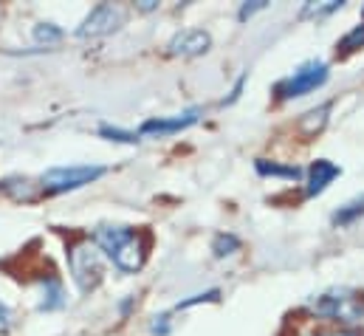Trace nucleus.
Instances as JSON below:
<instances>
[{
  "instance_id": "7",
  "label": "nucleus",
  "mask_w": 364,
  "mask_h": 336,
  "mask_svg": "<svg viewBox=\"0 0 364 336\" xmlns=\"http://www.w3.org/2000/svg\"><path fill=\"white\" fill-rule=\"evenodd\" d=\"M200 107H186L181 113H173V116H156V119H147L141 127H139V139L141 136H176L181 130H189L192 125L200 122Z\"/></svg>"
},
{
  "instance_id": "4",
  "label": "nucleus",
  "mask_w": 364,
  "mask_h": 336,
  "mask_svg": "<svg viewBox=\"0 0 364 336\" xmlns=\"http://www.w3.org/2000/svg\"><path fill=\"white\" fill-rule=\"evenodd\" d=\"M68 268H71V280L77 283V288L82 294H88L105 277V254L99 252V246L93 241H82V243L71 246Z\"/></svg>"
},
{
  "instance_id": "21",
  "label": "nucleus",
  "mask_w": 364,
  "mask_h": 336,
  "mask_svg": "<svg viewBox=\"0 0 364 336\" xmlns=\"http://www.w3.org/2000/svg\"><path fill=\"white\" fill-rule=\"evenodd\" d=\"M150 334L153 336H170L173 334V311L156 314V317H153V322H150Z\"/></svg>"
},
{
  "instance_id": "17",
  "label": "nucleus",
  "mask_w": 364,
  "mask_h": 336,
  "mask_svg": "<svg viewBox=\"0 0 364 336\" xmlns=\"http://www.w3.org/2000/svg\"><path fill=\"white\" fill-rule=\"evenodd\" d=\"M364 48V20L359 26H353L339 43H336V51H342V54H350V51H359Z\"/></svg>"
},
{
  "instance_id": "14",
  "label": "nucleus",
  "mask_w": 364,
  "mask_h": 336,
  "mask_svg": "<svg viewBox=\"0 0 364 336\" xmlns=\"http://www.w3.org/2000/svg\"><path fill=\"white\" fill-rule=\"evenodd\" d=\"M240 238L237 235H232V232H218L215 238H212V254L218 257V260H223V257H232L235 252H240Z\"/></svg>"
},
{
  "instance_id": "22",
  "label": "nucleus",
  "mask_w": 364,
  "mask_h": 336,
  "mask_svg": "<svg viewBox=\"0 0 364 336\" xmlns=\"http://www.w3.org/2000/svg\"><path fill=\"white\" fill-rule=\"evenodd\" d=\"M266 6H269L266 0H252V3H243V6L237 9V20H240V23H246L249 17H255L257 11H263Z\"/></svg>"
},
{
  "instance_id": "18",
  "label": "nucleus",
  "mask_w": 364,
  "mask_h": 336,
  "mask_svg": "<svg viewBox=\"0 0 364 336\" xmlns=\"http://www.w3.org/2000/svg\"><path fill=\"white\" fill-rule=\"evenodd\" d=\"M99 136L107 139V142H119V145H136L139 142V133L122 130V127H113V125H99Z\"/></svg>"
},
{
  "instance_id": "12",
  "label": "nucleus",
  "mask_w": 364,
  "mask_h": 336,
  "mask_svg": "<svg viewBox=\"0 0 364 336\" xmlns=\"http://www.w3.org/2000/svg\"><path fill=\"white\" fill-rule=\"evenodd\" d=\"M37 308H40V311H60V308H65V288H63V283H60L57 277H48V280H46V285H43V300H40Z\"/></svg>"
},
{
  "instance_id": "2",
  "label": "nucleus",
  "mask_w": 364,
  "mask_h": 336,
  "mask_svg": "<svg viewBox=\"0 0 364 336\" xmlns=\"http://www.w3.org/2000/svg\"><path fill=\"white\" fill-rule=\"evenodd\" d=\"M308 311L322 320H333L342 325L364 322V291L350 285H333L308 300Z\"/></svg>"
},
{
  "instance_id": "24",
  "label": "nucleus",
  "mask_w": 364,
  "mask_h": 336,
  "mask_svg": "<svg viewBox=\"0 0 364 336\" xmlns=\"http://www.w3.org/2000/svg\"><path fill=\"white\" fill-rule=\"evenodd\" d=\"M9 325H11V308L6 303H0V334L9 331Z\"/></svg>"
},
{
  "instance_id": "6",
  "label": "nucleus",
  "mask_w": 364,
  "mask_h": 336,
  "mask_svg": "<svg viewBox=\"0 0 364 336\" xmlns=\"http://www.w3.org/2000/svg\"><path fill=\"white\" fill-rule=\"evenodd\" d=\"M127 20V11L116 3H99L85 14V20L77 28L80 40H96V37H107L113 31H119Z\"/></svg>"
},
{
  "instance_id": "9",
  "label": "nucleus",
  "mask_w": 364,
  "mask_h": 336,
  "mask_svg": "<svg viewBox=\"0 0 364 336\" xmlns=\"http://www.w3.org/2000/svg\"><path fill=\"white\" fill-rule=\"evenodd\" d=\"M339 175H342V167H339V164H333L331 159H316V162L308 167V172H305V198L322 195Z\"/></svg>"
},
{
  "instance_id": "23",
  "label": "nucleus",
  "mask_w": 364,
  "mask_h": 336,
  "mask_svg": "<svg viewBox=\"0 0 364 336\" xmlns=\"http://www.w3.org/2000/svg\"><path fill=\"white\" fill-rule=\"evenodd\" d=\"M246 80H249V74H240V77H237V83H235V88H232V90H229V96L223 99V105H235V102H237V99L243 96V88H246Z\"/></svg>"
},
{
  "instance_id": "3",
  "label": "nucleus",
  "mask_w": 364,
  "mask_h": 336,
  "mask_svg": "<svg viewBox=\"0 0 364 336\" xmlns=\"http://www.w3.org/2000/svg\"><path fill=\"white\" fill-rule=\"evenodd\" d=\"M328 80H331V65L325 60L314 57V60L299 63L288 77H282L274 85V93H277V99L288 102V99H299V96H308V93L319 90Z\"/></svg>"
},
{
  "instance_id": "16",
  "label": "nucleus",
  "mask_w": 364,
  "mask_h": 336,
  "mask_svg": "<svg viewBox=\"0 0 364 336\" xmlns=\"http://www.w3.org/2000/svg\"><path fill=\"white\" fill-rule=\"evenodd\" d=\"M342 0H328V3H305L302 6V11H299V17H311V20H325V17H331V14H336V11H342Z\"/></svg>"
},
{
  "instance_id": "5",
  "label": "nucleus",
  "mask_w": 364,
  "mask_h": 336,
  "mask_svg": "<svg viewBox=\"0 0 364 336\" xmlns=\"http://www.w3.org/2000/svg\"><path fill=\"white\" fill-rule=\"evenodd\" d=\"M107 172V167L102 164H71V167H51L40 175V187L46 192H74V189H82L93 181H99L102 175Z\"/></svg>"
},
{
  "instance_id": "1",
  "label": "nucleus",
  "mask_w": 364,
  "mask_h": 336,
  "mask_svg": "<svg viewBox=\"0 0 364 336\" xmlns=\"http://www.w3.org/2000/svg\"><path fill=\"white\" fill-rule=\"evenodd\" d=\"M93 243L124 274L141 271V266L147 263V252H150V238L144 232H139L133 226H122V224L99 226L93 232Z\"/></svg>"
},
{
  "instance_id": "11",
  "label": "nucleus",
  "mask_w": 364,
  "mask_h": 336,
  "mask_svg": "<svg viewBox=\"0 0 364 336\" xmlns=\"http://www.w3.org/2000/svg\"><path fill=\"white\" fill-rule=\"evenodd\" d=\"M255 169L263 178H282V181H302L305 178V169L302 167H296V164H279V162H269V159H257Z\"/></svg>"
},
{
  "instance_id": "26",
  "label": "nucleus",
  "mask_w": 364,
  "mask_h": 336,
  "mask_svg": "<svg viewBox=\"0 0 364 336\" xmlns=\"http://www.w3.org/2000/svg\"><path fill=\"white\" fill-rule=\"evenodd\" d=\"M319 336H359L356 331H333V334H319Z\"/></svg>"
},
{
  "instance_id": "8",
  "label": "nucleus",
  "mask_w": 364,
  "mask_h": 336,
  "mask_svg": "<svg viewBox=\"0 0 364 336\" xmlns=\"http://www.w3.org/2000/svg\"><path fill=\"white\" fill-rule=\"evenodd\" d=\"M212 48V37L203 28H181L173 34V40L167 43V51L173 57H200Z\"/></svg>"
},
{
  "instance_id": "13",
  "label": "nucleus",
  "mask_w": 364,
  "mask_h": 336,
  "mask_svg": "<svg viewBox=\"0 0 364 336\" xmlns=\"http://www.w3.org/2000/svg\"><path fill=\"white\" fill-rule=\"evenodd\" d=\"M0 189L3 192H9L14 201H34V181L31 178H6V181H0Z\"/></svg>"
},
{
  "instance_id": "20",
  "label": "nucleus",
  "mask_w": 364,
  "mask_h": 336,
  "mask_svg": "<svg viewBox=\"0 0 364 336\" xmlns=\"http://www.w3.org/2000/svg\"><path fill=\"white\" fill-rule=\"evenodd\" d=\"M220 300V288H209V291H198V294H192V297H186L181 300L173 311H186V308H192V305H203V303H218Z\"/></svg>"
},
{
  "instance_id": "27",
  "label": "nucleus",
  "mask_w": 364,
  "mask_h": 336,
  "mask_svg": "<svg viewBox=\"0 0 364 336\" xmlns=\"http://www.w3.org/2000/svg\"><path fill=\"white\" fill-rule=\"evenodd\" d=\"M362 17H364V6H362Z\"/></svg>"
},
{
  "instance_id": "15",
  "label": "nucleus",
  "mask_w": 364,
  "mask_h": 336,
  "mask_svg": "<svg viewBox=\"0 0 364 336\" xmlns=\"http://www.w3.org/2000/svg\"><path fill=\"white\" fill-rule=\"evenodd\" d=\"M328 113H331V102H325V105H319V107L308 110V113H305V119H302V130H305L308 136H316V133L328 125Z\"/></svg>"
},
{
  "instance_id": "19",
  "label": "nucleus",
  "mask_w": 364,
  "mask_h": 336,
  "mask_svg": "<svg viewBox=\"0 0 364 336\" xmlns=\"http://www.w3.org/2000/svg\"><path fill=\"white\" fill-rule=\"evenodd\" d=\"M34 40L37 43H46V46H54L63 40V28L57 23H37L34 26Z\"/></svg>"
},
{
  "instance_id": "10",
  "label": "nucleus",
  "mask_w": 364,
  "mask_h": 336,
  "mask_svg": "<svg viewBox=\"0 0 364 336\" xmlns=\"http://www.w3.org/2000/svg\"><path fill=\"white\" fill-rule=\"evenodd\" d=\"M362 218H364V192H359V195H353L350 201H345L339 209H333L331 224L339 226V229H348V226H353V224L362 221Z\"/></svg>"
},
{
  "instance_id": "25",
  "label": "nucleus",
  "mask_w": 364,
  "mask_h": 336,
  "mask_svg": "<svg viewBox=\"0 0 364 336\" xmlns=\"http://www.w3.org/2000/svg\"><path fill=\"white\" fill-rule=\"evenodd\" d=\"M139 9H141V11H153V9H159V3H156V0H144Z\"/></svg>"
}]
</instances>
